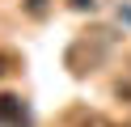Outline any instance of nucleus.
<instances>
[{
  "instance_id": "1",
  "label": "nucleus",
  "mask_w": 131,
  "mask_h": 127,
  "mask_svg": "<svg viewBox=\"0 0 131 127\" xmlns=\"http://www.w3.org/2000/svg\"><path fill=\"white\" fill-rule=\"evenodd\" d=\"M106 55H110V30H85L68 47V68H72V76H85L93 68H102Z\"/></svg>"
},
{
  "instance_id": "2",
  "label": "nucleus",
  "mask_w": 131,
  "mask_h": 127,
  "mask_svg": "<svg viewBox=\"0 0 131 127\" xmlns=\"http://www.w3.org/2000/svg\"><path fill=\"white\" fill-rule=\"evenodd\" d=\"M0 127H30V110L17 93H0Z\"/></svg>"
},
{
  "instance_id": "3",
  "label": "nucleus",
  "mask_w": 131,
  "mask_h": 127,
  "mask_svg": "<svg viewBox=\"0 0 131 127\" xmlns=\"http://www.w3.org/2000/svg\"><path fill=\"white\" fill-rule=\"evenodd\" d=\"M59 127H110V123H106L102 114H93V110H85V106H72Z\"/></svg>"
},
{
  "instance_id": "4",
  "label": "nucleus",
  "mask_w": 131,
  "mask_h": 127,
  "mask_svg": "<svg viewBox=\"0 0 131 127\" xmlns=\"http://www.w3.org/2000/svg\"><path fill=\"white\" fill-rule=\"evenodd\" d=\"M13 68H21V59L13 55V51H0V76H9Z\"/></svg>"
},
{
  "instance_id": "5",
  "label": "nucleus",
  "mask_w": 131,
  "mask_h": 127,
  "mask_svg": "<svg viewBox=\"0 0 131 127\" xmlns=\"http://www.w3.org/2000/svg\"><path fill=\"white\" fill-rule=\"evenodd\" d=\"M47 8H51L47 0H26V13L30 17H47Z\"/></svg>"
},
{
  "instance_id": "6",
  "label": "nucleus",
  "mask_w": 131,
  "mask_h": 127,
  "mask_svg": "<svg viewBox=\"0 0 131 127\" xmlns=\"http://www.w3.org/2000/svg\"><path fill=\"white\" fill-rule=\"evenodd\" d=\"M68 4H72V8H93L97 0H68Z\"/></svg>"
}]
</instances>
